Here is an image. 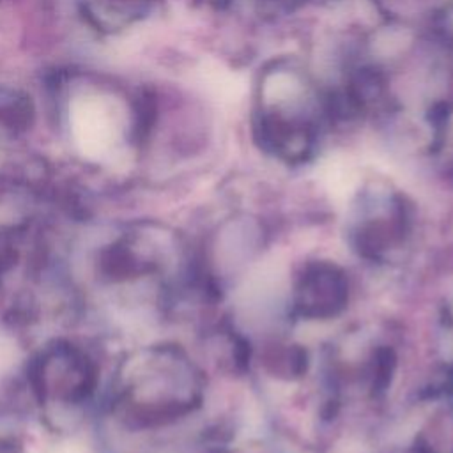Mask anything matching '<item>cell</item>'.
<instances>
[{
	"mask_svg": "<svg viewBox=\"0 0 453 453\" xmlns=\"http://www.w3.org/2000/svg\"><path fill=\"white\" fill-rule=\"evenodd\" d=\"M255 138L267 154L285 163H303L313 154L319 140V99L297 69L276 65L264 74Z\"/></svg>",
	"mask_w": 453,
	"mask_h": 453,
	"instance_id": "2",
	"label": "cell"
},
{
	"mask_svg": "<svg viewBox=\"0 0 453 453\" xmlns=\"http://www.w3.org/2000/svg\"><path fill=\"white\" fill-rule=\"evenodd\" d=\"M416 453H453V411L439 412L418 435Z\"/></svg>",
	"mask_w": 453,
	"mask_h": 453,
	"instance_id": "6",
	"label": "cell"
},
{
	"mask_svg": "<svg viewBox=\"0 0 453 453\" xmlns=\"http://www.w3.org/2000/svg\"><path fill=\"white\" fill-rule=\"evenodd\" d=\"M292 313L303 320H331L349 303V278L331 260L308 262L292 290Z\"/></svg>",
	"mask_w": 453,
	"mask_h": 453,
	"instance_id": "5",
	"label": "cell"
},
{
	"mask_svg": "<svg viewBox=\"0 0 453 453\" xmlns=\"http://www.w3.org/2000/svg\"><path fill=\"white\" fill-rule=\"evenodd\" d=\"M411 234V209L405 198L391 189L365 193L349 223L352 250L372 262H384L396 253Z\"/></svg>",
	"mask_w": 453,
	"mask_h": 453,
	"instance_id": "4",
	"label": "cell"
},
{
	"mask_svg": "<svg viewBox=\"0 0 453 453\" xmlns=\"http://www.w3.org/2000/svg\"><path fill=\"white\" fill-rule=\"evenodd\" d=\"M203 398V377L177 345L142 347L119 363L110 411L131 432L170 426L193 414Z\"/></svg>",
	"mask_w": 453,
	"mask_h": 453,
	"instance_id": "1",
	"label": "cell"
},
{
	"mask_svg": "<svg viewBox=\"0 0 453 453\" xmlns=\"http://www.w3.org/2000/svg\"><path fill=\"white\" fill-rule=\"evenodd\" d=\"M23 380L41 411L76 412L94 403L101 365L83 343L53 338L25 363Z\"/></svg>",
	"mask_w": 453,
	"mask_h": 453,
	"instance_id": "3",
	"label": "cell"
}]
</instances>
